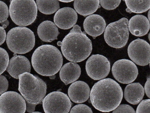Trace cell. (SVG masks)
I'll return each instance as SVG.
<instances>
[{"label":"cell","mask_w":150,"mask_h":113,"mask_svg":"<svg viewBox=\"0 0 150 113\" xmlns=\"http://www.w3.org/2000/svg\"><path fill=\"white\" fill-rule=\"evenodd\" d=\"M78 20L76 11L69 7L60 9L55 13L54 22L59 28L64 30L70 29L74 26Z\"/></svg>","instance_id":"obj_13"},{"label":"cell","mask_w":150,"mask_h":113,"mask_svg":"<svg viewBox=\"0 0 150 113\" xmlns=\"http://www.w3.org/2000/svg\"><path fill=\"white\" fill-rule=\"evenodd\" d=\"M10 17L16 25L28 26L36 19L38 7L34 0H12L9 7Z\"/></svg>","instance_id":"obj_6"},{"label":"cell","mask_w":150,"mask_h":113,"mask_svg":"<svg viewBox=\"0 0 150 113\" xmlns=\"http://www.w3.org/2000/svg\"><path fill=\"white\" fill-rule=\"evenodd\" d=\"M123 92L120 85L112 79L100 80L92 87L90 100L93 106L100 112H109L120 105Z\"/></svg>","instance_id":"obj_1"},{"label":"cell","mask_w":150,"mask_h":113,"mask_svg":"<svg viewBox=\"0 0 150 113\" xmlns=\"http://www.w3.org/2000/svg\"><path fill=\"white\" fill-rule=\"evenodd\" d=\"M71 113H93V112L90 107L84 104H79L72 108L70 111Z\"/></svg>","instance_id":"obj_28"},{"label":"cell","mask_w":150,"mask_h":113,"mask_svg":"<svg viewBox=\"0 0 150 113\" xmlns=\"http://www.w3.org/2000/svg\"><path fill=\"white\" fill-rule=\"evenodd\" d=\"M26 101L16 92L8 91L0 96V113H24Z\"/></svg>","instance_id":"obj_11"},{"label":"cell","mask_w":150,"mask_h":113,"mask_svg":"<svg viewBox=\"0 0 150 113\" xmlns=\"http://www.w3.org/2000/svg\"><path fill=\"white\" fill-rule=\"evenodd\" d=\"M38 35L42 41L51 42L57 39L59 32L57 27L50 21H44L39 25L37 29Z\"/></svg>","instance_id":"obj_19"},{"label":"cell","mask_w":150,"mask_h":113,"mask_svg":"<svg viewBox=\"0 0 150 113\" xmlns=\"http://www.w3.org/2000/svg\"><path fill=\"white\" fill-rule=\"evenodd\" d=\"M74 6L76 12L84 16L93 14L100 7L98 0H76L74 1Z\"/></svg>","instance_id":"obj_21"},{"label":"cell","mask_w":150,"mask_h":113,"mask_svg":"<svg viewBox=\"0 0 150 113\" xmlns=\"http://www.w3.org/2000/svg\"><path fill=\"white\" fill-rule=\"evenodd\" d=\"M139 105L137 107V113H150V100H145L141 101Z\"/></svg>","instance_id":"obj_27"},{"label":"cell","mask_w":150,"mask_h":113,"mask_svg":"<svg viewBox=\"0 0 150 113\" xmlns=\"http://www.w3.org/2000/svg\"><path fill=\"white\" fill-rule=\"evenodd\" d=\"M0 61H1V65H0V74L1 75L2 73H3L7 69L8 65H9V56L8 53L6 50L3 48H0Z\"/></svg>","instance_id":"obj_24"},{"label":"cell","mask_w":150,"mask_h":113,"mask_svg":"<svg viewBox=\"0 0 150 113\" xmlns=\"http://www.w3.org/2000/svg\"><path fill=\"white\" fill-rule=\"evenodd\" d=\"M150 77L147 78V81L145 83V85H144V91H145V93H146V95L149 97V98H150Z\"/></svg>","instance_id":"obj_32"},{"label":"cell","mask_w":150,"mask_h":113,"mask_svg":"<svg viewBox=\"0 0 150 113\" xmlns=\"http://www.w3.org/2000/svg\"><path fill=\"white\" fill-rule=\"evenodd\" d=\"M32 64L36 72L43 76H51L59 71L63 64L60 51L51 45L38 47L32 56Z\"/></svg>","instance_id":"obj_3"},{"label":"cell","mask_w":150,"mask_h":113,"mask_svg":"<svg viewBox=\"0 0 150 113\" xmlns=\"http://www.w3.org/2000/svg\"><path fill=\"white\" fill-rule=\"evenodd\" d=\"M59 1L37 0L38 9L41 13L50 15L57 12L60 9Z\"/></svg>","instance_id":"obj_23"},{"label":"cell","mask_w":150,"mask_h":113,"mask_svg":"<svg viewBox=\"0 0 150 113\" xmlns=\"http://www.w3.org/2000/svg\"><path fill=\"white\" fill-rule=\"evenodd\" d=\"M0 23L1 24L7 20L10 14L7 4L2 1H0Z\"/></svg>","instance_id":"obj_26"},{"label":"cell","mask_w":150,"mask_h":113,"mask_svg":"<svg viewBox=\"0 0 150 113\" xmlns=\"http://www.w3.org/2000/svg\"><path fill=\"white\" fill-rule=\"evenodd\" d=\"M0 44L2 45L6 40V33L2 26L0 27Z\"/></svg>","instance_id":"obj_31"},{"label":"cell","mask_w":150,"mask_h":113,"mask_svg":"<svg viewBox=\"0 0 150 113\" xmlns=\"http://www.w3.org/2000/svg\"><path fill=\"white\" fill-rule=\"evenodd\" d=\"M9 22L8 20H6V21L4 22V23H2L1 24L2 26L4 28H6L7 27V26L9 25Z\"/></svg>","instance_id":"obj_34"},{"label":"cell","mask_w":150,"mask_h":113,"mask_svg":"<svg viewBox=\"0 0 150 113\" xmlns=\"http://www.w3.org/2000/svg\"><path fill=\"white\" fill-rule=\"evenodd\" d=\"M83 28L86 34L95 38L104 32L106 28L105 21L99 15H91L84 20Z\"/></svg>","instance_id":"obj_15"},{"label":"cell","mask_w":150,"mask_h":113,"mask_svg":"<svg viewBox=\"0 0 150 113\" xmlns=\"http://www.w3.org/2000/svg\"><path fill=\"white\" fill-rule=\"evenodd\" d=\"M99 3L103 8L107 10H112L118 7L121 2L120 0L116 1H104L100 0Z\"/></svg>","instance_id":"obj_25"},{"label":"cell","mask_w":150,"mask_h":113,"mask_svg":"<svg viewBox=\"0 0 150 113\" xmlns=\"http://www.w3.org/2000/svg\"><path fill=\"white\" fill-rule=\"evenodd\" d=\"M62 52L67 60L81 62L91 55L93 50L91 40L82 32L81 27L75 25L62 41Z\"/></svg>","instance_id":"obj_2"},{"label":"cell","mask_w":150,"mask_h":113,"mask_svg":"<svg viewBox=\"0 0 150 113\" xmlns=\"http://www.w3.org/2000/svg\"><path fill=\"white\" fill-rule=\"evenodd\" d=\"M72 103L69 97L59 91L50 93L43 100V107L46 113H68Z\"/></svg>","instance_id":"obj_8"},{"label":"cell","mask_w":150,"mask_h":113,"mask_svg":"<svg viewBox=\"0 0 150 113\" xmlns=\"http://www.w3.org/2000/svg\"><path fill=\"white\" fill-rule=\"evenodd\" d=\"M129 31L133 35L142 37L147 35L150 30V21L146 16L137 15L132 16L128 22Z\"/></svg>","instance_id":"obj_17"},{"label":"cell","mask_w":150,"mask_h":113,"mask_svg":"<svg viewBox=\"0 0 150 113\" xmlns=\"http://www.w3.org/2000/svg\"><path fill=\"white\" fill-rule=\"evenodd\" d=\"M50 79H54L55 78V75H52V76H50Z\"/></svg>","instance_id":"obj_38"},{"label":"cell","mask_w":150,"mask_h":113,"mask_svg":"<svg viewBox=\"0 0 150 113\" xmlns=\"http://www.w3.org/2000/svg\"><path fill=\"white\" fill-rule=\"evenodd\" d=\"M18 90L27 102L38 105L43 102L47 93V85L44 81L30 73L19 76Z\"/></svg>","instance_id":"obj_4"},{"label":"cell","mask_w":150,"mask_h":113,"mask_svg":"<svg viewBox=\"0 0 150 113\" xmlns=\"http://www.w3.org/2000/svg\"><path fill=\"white\" fill-rule=\"evenodd\" d=\"M0 94L6 92L8 88V81L5 77L3 75H1L0 77Z\"/></svg>","instance_id":"obj_30"},{"label":"cell","mask_w":150,"mask_h":113,"mask_svg":"<svg viewBox=\"0 0 150 113\" xmlns=\"http://www.w3.org/2000/svg\"><path fill=\"white\" fill-rule=\"evenodd\" d=\"M148 17L149 18H148V20H149V21H150V10H149V12H148Z\"/></svg>","instance_id":"obj_37"},{"label":"cell","mask_w":150,"mask_h":113,"mask_svg":"<svg viewBox=\"0 0 150 113\" xmlns=\"http://www.w3.org/2000/svg\"><path fill=\"white\" fill-rule=\"evenodd\" d=\"M81 74V67L75 62L66 63L60 70V78L66 85L77 81Z\"/></svg>","instance_id":"obj_18"},{"label":"cell","mask_w":150,"mask_h":113,"mask_svg":"<svg viewBox=\"0 0 150 113\" xmlns=\"http://www.w3.org/2000/svg\"><path fill=\"white\" fill-rule=\"evenodd\" d=\"M128 20L122 18L111 23L105 28L104 32L105 41L109 46L115 48H121L126 45L129 37Z\"/></svg>","instance_id":"obj_7"},{"label":"cell","mask_w":150,"mask_h":113,"mask_svg":"<svg viewBox=\"0 0 150 113\" xmlns=\"http://www.w3.org/2000/svg\"><path fill=\"white\" fill-rule=\"evenodd\" d=\"M127 8V12L131 13H141L148 11L150 8V1H131L126 0Z\"/></svg>","instance_id":"obj_22"},{"label":"cell","mask_w":150,"mask_h":113,"mask_svg":"<svg viewBox=\"0 0 150 113\" xmlns=\"http://www.w3.org/2000/svg\"><path fill=\"white\" fill-rule=\"evenodd\" d=\"M110 61L103 55L96 54L91 56L86 64V70L88 76L96 81L106 78L110 72Z\"/></svg>","instance_id":"obj_10"},{"label":"cell","mask_w":150,"mask_h":113,"mask_svg":"<svg viewBox=\"0 0 150 113\" xmlns=\"http://www.w3.org/2000/svg\"><path fill=\"white\" fill-rule=\"evenodd\" d=\"M91 89L89 85L82 81L73 83L68 89L70 99L76 103H82L86 102L90 96Z\"/></svg>","instance_id":"obj_16"},{"label":"cell","mask_w":150,"mask_h":113,"mask_svg":"<svg viewBox=\"0 0 150 113\" xmlns=\"http://www.w3.org/2000/svg\"><path fill=\"white\" fill-rule=\"evenodd\" d=\"M136 113L134 109L130 105H128L123 104L119 105L115 109L113 110V113Z\"/></svg>","instance_id":"obj_29"},{"label":"cell","mask_w":150,"mask_h":113,"mask_svg":"<svg viewBox=\"0 0 150 113\" xmlns=\"http://www.w3.org/2000/svg\"><path fill=\"white\" fill-rule=\"evenodd\" d=\"M59 1L62 2H65V3H68V2H71L73 1V0H60Z\"/></svg>","instance_id":"obj_35"},{"label":"cell","mask_w":150,"mask_h":113,"mask_svg":"<svg viewBox=\"0 0 150 113\" xmlns=\"http://www.w3.org/2000/svg\"><path fill=\"white\" fill-rule=\"evenodd\" d=\"M128 54L131 60L139 66H144L150 63V46L145 40L138 38L131 42Z\"/></svg>","instance_id":"obj_12"},{"label":"cell","mask_w":150,"mask_h":113,"mask_svg":"<svg viewBox=\"0 0 150 113\" xmlns=\"http://www.w3.org/2000/svg\"><path fill=\"white\" fill-rule=\"evenodd\" d=\"M149 40H150V33L149 34Z\"/></svg>","instance_id":"obj_39"},{"label":"cell","mask_w":150,"mask_h":113,"mask_svg":"<svg viewBox=\"0 0 150 113\" xmlns=\"http://www.w3.org/2000/svg\"><path fill=\"white\" fill-rule=\"evenodd\" d=\"M112 73L117 81L123 84H129L137 78L138 69L136 64L128 59L117 60L112 66Z\"/></svg>","instance_id":"obj_9"},{"label":"cell","mask_w":150,"mask_h":113,"mask_svg":"<svg viewBox=\"0 0 150 113\" xmlns=\"http://www.w3.org/2000/svg\"><path fill=\"white\" fill-rule=\"evenodd\" d=\"M62 44V42L61 41H59L57 42V45L59 46H61Z\"/></svg>","instance_id":"obj_36"},{"label":"cell","mask_w":150,"mask_h":113,"mask_svg":"<svg viewBox=\"0 0 150 113\" xmlns=\"http://www.w3.org/2000/svg\"><path fill=\"white\" fill-rule=\"evenodd\" d=\"M144 95V88L139 83H129L124 90V97L125 100L128 102L134 105L140 102Z\"/></svg>","instance_id":"obj_20"},{"label":"cell","mask_w":150,"mask_h":113,"mask_svg":"<svg viewBox=\"0 0 150 113\" xmlns=\"http://www.w3.org/2000/svg\"><path fill=\"white\" fill-rule=\"evenodd\" d=\"M35 42L34 32L25 27L13 28L7 33V47L14 53L23 54L28 53L35 47Z\"/></svg>","instance_id":"obj_5"},{"label":"cell","mask_w":150,"mask_h":113,"mask_svg":"<svg viewBox=\"0 0 150 113\" xmlns=\"http://www.w3.org/2000/svg\"><path fill=\"white\" fill-rule=\"evenodd\" d=\"M31 66L30 61L24 56L16 55L13 56L9 61L7 71L12 77L19 79V76L22 73H30Z\"/></svg>","instance_id":"obj_14"},{"label":"cell","mask_w":150,"mask_h":113,"mask_svg":"<svg viewBox=\"0 0 150 113\" xmlns=\"http://www.w3.org/2000/svg\"><path fill=\"white\" fill-rule=\"evenodd\" d=\"M33 113H40V112H34Z\"/></svg>","instance_id":"obj_40"},{"label":"cell","mask_w":150,"mask_h":113,"mask_svg":"<svg viewBox=\"0 0 150 113\" xmlns=\"http://www.w3.org/2000/svg\"><path fill=\"white\" fill-rule=\"evenodd\" d=\"M26 111L28 113H33L35 112V108L37 105L30 103L26 101Z\"/></svg>","instance_id":"obj_33"}]
</instances>
